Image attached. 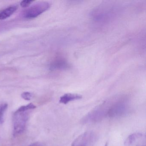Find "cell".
Wrapping results in <instances>:
<instances>
[{
    "label": "cell",
    "instance_id": "obj_2",
    "mask_svg": "<svg viewBox=\"0 0 146 146\" xmlns=\"http://www.w3.org/2000/svg\"><path fill=\"white\" fill-rule=\"evenodd\" d=\"M117 7L112 4H106L96 8L92 13V17L99 22H106L111 19L117 12Z\"/></svg>",
    "mask_w": 146,
    "mask_h": 146
},
{
    "label": "cell",
    "instance_id": "obj_9",
    "mask_svg": "<svg viewBox=\"0 0 146 146\" xmlns=\"http://www.w3.org/2000/svg\"><path fill=\"white\" fill-rule=\"evenodd\" d=\"M88 134L85 132L77 137L72 143V146H85L88 138Z\"/></svg>",
    "mask_w": 146,
    "mask_h": 146
},
{
    "label": "cell",
    "instance_id": "obj_8",
    "mask_svg": "<svg viewBox=\"0 0 146 146\" xmlns=\"http://www.w3.org/2000/svg\"><path fill=\"white\" fill-rule=\"evenodd\" d=\"M82 96L78 94H66L60 97L59 102L60 103L66 104L72 101L79 100L82 99Z\"/></svg>",
    "mask_w": 146,
    "mask_h": 146
},
{
    "label": "cell",
    "instance_id": "obj_14",
    "mask_svg": "<svg viewBox=\"0 0 146 146\" xmlns=\"http://www.w3.org/2000/svg\"><path fill=\"white\" fill-rule=\"evenodd\" d=\"M29 146H40L38 143H34Z\"/></svg>",
    "mask_w": 146,
    "mask_h": 146
},
{
    "label": "cell",
    "instance_id": "obj_7",
    "mask_svg": "<svg viewBox=\"0 0 146 146\" xmlns=\"http://www.w3.org/2000/svg\"><path fill=\"white\" fill-rule=\"evenodd\" d=\"M70 64L66 59L62 58L55 59L50 64V69L51 70H64L70 68Z\"/></svg>",
    "mask_w": 146,
    "mask_h": 146
},
{
    "label": "cell",
    "instance_id": "obj_13",
    "mask_svg": "<svg viewBox=\"0 0 146 146\" xmlns=\"http://www.w3.org/2000/svg\"><path fill=\"white\" fill-rule=\"evenodd\" d=\"M34 2L33 1H31V0H26V1H23L21 2V6L23 7H28L32 2Z\"/></svg>",
    "mask_w": 146,
    "mask_h": 146
},
{
    "label": "cell",
    "instance_id": "obj_6",
    "mask_svg": "<svg viewBox=\"0 0 146 146\" xmlns=\"http://www.w3.org/2000/svg\"><path fill=\"white\" fill-rule=\"evenodd\" d=\"M105 104H102L97 108L95 109L88 113L84 118V122H88V121H97L103 118L105 114H107L108 110H107Z\"/></svg>",
    "mask_w": 146,
    "mask_h": 146
},
{
    "label": "cell",
    "instance_id": "obj_12",
    "mask_svg": "<svg viewBox=\"0 0 146 146\" xmlns=\"http://www.w3.org/2000/svg\"><path fill=\"white\" fill-rule=\"evenodd\" d=\"M21 96L25 100H30L33 97V94L30 92H25L21 94Z\"/></svg>",
    "mask_w": 146,
    "mask_h": 146
},
{
    "label": "cell",
    "instance_id": "obj_10",
    "mask_svg": "<svg viewBox=\"0 0 146 146\" xmlns=\"http://www.w3.org/2000/svg\"><path fill=\"white\" fill-rule=\"evenodd\" d=\"M17 7L13 6L0 11V20H4L11 17L17 11Z\"/></svg>",
    "mask_w": 146,
    "mask_h": 146
},
{
    "label": "cell",
    "instance_id": "obj_3",
    "mask_svg": "<svg viewBox=\"0 0 146 146\" xmlns=\"http://www.w3.org/2000/svg\"><path fill=\"white\" fill-rule=\"evenodd\" d=\"M50 7V4L48 2H42L37 3L24 12V17L28 19L35 18L47 11Z\"/></svg>",
    "mask_w": 146,
    "mask_h": 146
},
{
    "label": "cell",
    "instance_id": "obj_5",
    "mask_svg": "<svg viewBox=\"0 0 146 146\" xmlns=\"http://www.w3.org/2000/svg\"><path fill=\"white\" fill-rule=\"evenodd\" d=\"M124 146H146V135L141 133L131 134L126 138Z\"/></svg>",
    "mask_w": 146,
    "mask_h": 146
},
{
    "label": "cell",
    "instance_id": "obj_11",
    "mask_svg": "<svg viewBox=\"0 0 146 146\" xmlns=\"http://www.w3.org/2000/svg\"><path fill=\"white\" fill-rule=\"evenodd\" d=\"M8 107V105L6 103L1 104L0 106V124L4 121V116L5 112Z\"/></svg>",
    "mask_w": 146,
    "mask_h": 146
},
{
    "label": "cell",
    "instance_id": "obj_4",
    "mask_svg": "<svg viewBox=\"0 0 146 146\" xmlns=\"http://www.w3.org/2000/svg\"><path fill=\"white\" fill-rule=\"evenodd\" d=\"M128 108L126 102L120 101L111 105L108 109L107 114L110 117H120L126 113Z\"/></svg>",
    "mask_w": 146,
    "mask_h": 146
},
{
    "label": "cell",
    "instance_id": "obj_1",
    "mask_svg": "<svg viewBox=\"0 0 146 146\" xmlns=\"http://www.w3.org/2000/svg\"><path fill=\"white\" fill-rule=\"evenodd\" d=\"M36 107L33 103H30L26 106H22L14 113L13 121L14 136L18 135L23 132L29 119L30 111Z\"/></svg>",
    "mask_w": 146,
    "mask_h": 146
}]
</instances>
